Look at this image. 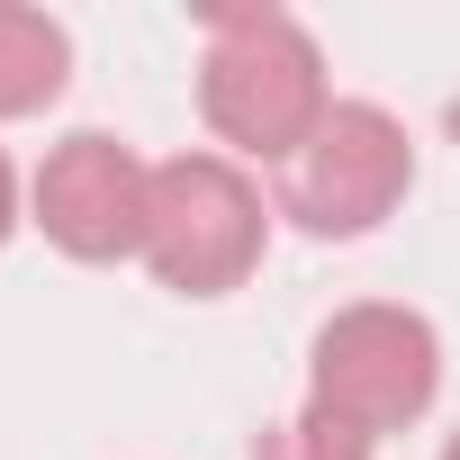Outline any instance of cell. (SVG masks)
<instances>
[{
    "label": "cell",
    "mask_w": 460,
    "mask_h": 460,
    "mask_svg": "<svg viewBox=\"0 0 460 460\" xmlns=\"http://www.w3.org/2000/svg\"><path fill=\"white\" fill-rule=\"evenodd\" d=\"M433 397H442V334H433L424 307L352 298L307 334V397L298 406H316L325 424L388 442V433L424 424Z\"/></svg>",
    "instance_id": "cell-3"
},
{
    "label": "cell",
    "mask_w": 460,
    "mask_h": 460,
    "mask_svg": "<svg viewBox=\"0 0 460 460\" xmlns=\"http://www.w3.org/2000/svg\"><path fill=\"white\" fill-rule=\"evenodd\" d=\"M28 226V181H19V163H10V145H0V244H10Z\"/></svg>",
    "instance_id": "cell-8"
},
{
    "label": "cell",
    "mask_w": 460,
    "mask_h": 460,
    "mask_svg": "<svg viewBox=\"0 0 460 460\" xmlns=\"http://www.w3.org/2000/svg\"><path fill=\"white\" fill-rule=\"evenodd\" d=\"M73 82V28L55 10L0 0V127L10 118H46Z\"/></svg>",
    "instance_id": "cell-6"
},
{
    "label": "cell",
    "mask_w": 460,
    "mask_h": 460,
    "mask_svg": "<svg viewBox=\"0 0 460 460\" xmlns=\"http://www.w3.org/2000/svg\"><path fill=\"white\" fill-rule=\"evenodd\" d=\"M406 190H415L406 118L379 109V100H334L325 127L280 163L271 208L298 226V235H316V244H361V235H379V226L406 208Z\"/></svg>",
    "instance_id": "cell-4"
},
{
    "label": "cell",
    "mask_w": 460,
    "mask_h": 460,
    "mask_svg": "<svg viewBox=\"0 0 460 460\" xmlns=\"http://www.w3.org/2000/svg\"><path fill=\"white\" fill-rule=\"evenodd\" d=\"M271 199L244 163H226L217 145L154 163V199H145V271L172 298H235L262 253H271Z\"/></svg>",
    "instance_id": "cell-2"
},
{
    "label": "cell",
    "mask_w": 460,
    "mask_h": 460,
    "mask_svg": "<svg viewBox=\"0 0 460 460\" xmlns=\"http://www.w3.org/2000/svg\"><path fill=\"white\" fill-rule=\"evenodd\" d=\"M145 199H154V163L109 127L55 136L46 163L28 172V226L64 262H136L145 253Z\"/></svg>",
    "instance_id": "cell-5"
},
{
    "label": "cell",
    "mask_w": 460,
    "mask_h": 460,
    "mask_svg": "<svg viewBox=\"0 0 460 460\" xmlns=\"http://www.w3.org/2000/svg\"><path fill=\"white\" fill-rule=\"evenodd\" d=\"M334 109L325 46L289 10H208L199 19V118L226 163L280 172Z\"/></svg>",
    "instance_id": "cell-1"
},
{
    "label": "cell",
    "mask_w": 460,
    "mask_h": 460,
    "mask_svg": "<svg viewBox=\"0 0 460 460\" xmlns=\"http://www.w3.org/2000/svg\"><path fill=\"white\" fill-rule=\"evenodd\" d=\"M442 460H460V433H451V442H442Z\"/></svg>",
    "instance_id": "cell-9"
},
{
    "label": "cell",
    "mask_w": 460,
    "mask_h": 460,
    "mask_svg": "<svg viewBox=\"0 0 460 460\" xmlns=\"http://www.w3.org/2000/svg\"><path fill=\"white\" fill-rule=\"evenodd\" d=\"M379 442H361V433H343V424H325L316 406H289V415H271L262 433H253V451L244 460H370Z\"/></svg>",
    "instance_id": "cell-7"
}]
</instances>
